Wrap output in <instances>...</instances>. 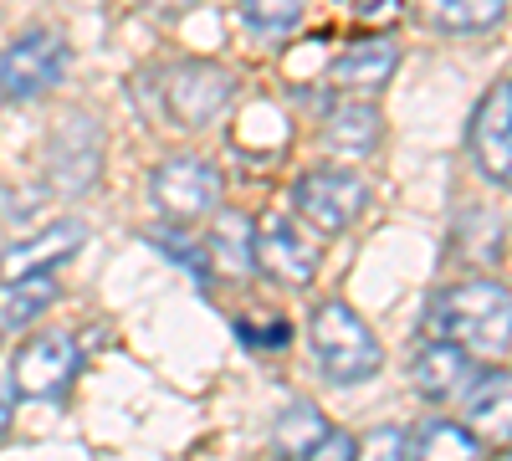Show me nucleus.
<instances>
[{
    "mask_svg": "<svg viewBox=\"0 0 512 461\" xmlns=\"http://www.w3.org/2000/svg\"><path fill=\"white\" fill-rule=\"evenodd\" d=\"M507 323H512V298L507 287L492 277L477 282H456L436 292L431 303V328L441 344H456L466 354H507Z\"/></svg>",
    "mask_w": 512,
    "mask_h": 461,
    "instance_id": "1",
    "label": "nucleus"
},
{
    "mask_svg": "<svg viewBox=\"0 0 512 461\" xmlns=\"http://www.w3.org/2000/svg\"><path fill=\"white\" fill-rule=\"evenodd\" d=\"M308 339H313V354H318V369H323L328 385H364L384 364L379 339L344 298H328V303L313 308Z\"/></svg>",
    "mask_w": 512,
    "mask_h": 461,
    "instance_id": "2",
    "label": "nucleus"
},
{
    "mask_svg": "<svg viewBox=\"0 0 512 461\" xmlns=\"http://www.w3.org/2000/svg\"><path fill=\"white\" fill-rule=\"evenodd\" d=\"M149 200L159 205V216L175 221V226L205 221V216L221 211V170L200 154H175V159L154 164Z\"/></svg>",
    "mask_w": 512,
    "mask_h": 461,
    "instance_id": "3",
    "label": "nucleus"
},
{
    "mask_svg": "<svg viewBox=\"0 0 512 461\" xmlns=\"http://www.w3.org/2000/svg\"><path fill=\"white\" fill-rule=\"evenodd\" d=\"M62 77H67V41L57 31H26L0 52V98L6 103L52 93Z\"/></svg>",
    "mask_w": 512,
    "mask_h": 461,
    "instance_id": "4",
    "label": "nucleus"
},
{
    "mask_svg": "<svg viewBox=\"0 0 512 461\" xmlns=\"http://www.w3.org/2000/svg\"><path fill=\"white\" fill-rule=\"evenodd\" d=\"M364 205H369V185L349 170H313L292 185V211L323 236L349 231L364 216Z\"/></svg>",
    "mask_w": 512,
    "mask_h": 461,
    "instance_id": "5",
    "label": "nucleus"
},
{
    "mask_svg": "<svg viewBox=\"0 0 512 461\" xmlns=\"http://www.w3.org/2000/svg\"><path fill=\"white\" fill-rule=\"evenodd\" d=\"M251 262L256 272H267L272 282H287V287H308L318 277V246L297 231L282 211L251 221Z\"/></svg>",
    "mask_w": 512,
    "mask_h": 461,
    "instance_id": "6",
    "label": "nucleus"
},
{
    "mask_svg": "<svg viewBox=\"0 0 512 461\" xmlns=\"http://www.w3.org/2000/svg\"><path fill=\"white\" fill-rule=\"evenodd\" d=\"M231 93H236V82L216 62H180V67L164 72V108L175 123H185V129H200V123L221 118Z\"/></svg>",
    "mask_w": 512,
    "mask_h": 461,
    "instance_id": "7",
    "label": "nucleus"
},
{
    "mask_svg": "<svg viewBox=\"0 0 512 461\" xmlns=\"http://www.w3.org/2000/svg\"><path fill=\"white\" fill-rule=\"evenodd\" d=\"M82 354H77V339H67V333H36V339L21 344L16 354V395L26 400H57L72 374H77Z\"/></svg>",
    "mask_w": 512,
    "mask_h": 461,
    "instance_id": "8",
    "label": "nucleus"
},
{
    "mask_svg": "<svg viewBox=\"0 0 512 461\" xmlns=\"http://www.w3.org/2000/svg\"><path fill=\"white\" fill-rule=\"evenodd\" d=\"M82 241H88V226H82V221H52L47 231H36L26 241H11L6 251H0V287L47 277L52 267H62L67 257H77Z\"/></svg>",
    "mask_w": 512,
    "mask_h": 461,
    "instance_id": "9",
    "label": "nucleus"
},
{
    "mask_svg": "<svg viewBox=\"0 0 512 461\" xmlns=\"http://www.w3.org/2000/svg\"><path fill=\"white\" fill-rule=\"evenodd\" d=\"M472 159L492 185L512 180V82H492V93L472 113Z\"/></svg>",
    "mask_w": 512,
    "mask_h": 461,
    "instance_id": "10",
    "label": "nucleus"
},
{
    "mask_svg": "<svg viewBox=\"0 0 512 461\" xmlns=\"http://www.w3.org/2000/svg\"><path fill=\"white\" fill-rule=\"evenodd\" d=\"M395 67H400L395 41H354V47H344L333 57L328 82L344 88V93H374V88H384V82L395 77Z\"/></svg>",
    "mask_w": 512,
    "mask_h": 461,
    "instance_id": "11",
    "label": "nucleus"
},
{
    "mask_svg": "<svg viewBox=\"0 0 512 461\" xmlns=\"http://www.w3.org/2000/svg\"><path fill=\"white\" fill-rule=\"evenodd\" d=\"M466 380H472V354L456 349V344H425L415 359H410V385L425 395V400H451Z\"/></svg>",
    "mask_w": 512,
    "mask_h": 461,
    "instance_id": "12",
    "label": "nucleus"
},
{
    "mask_svg": "<svg viewBox=\"0 0 512 461\" xmlns=\"http://www.w3.org/2000/svg\"><path fill=\"white\" fill-rule=\"evenodd\" d=\"M384 134V118L369 98H344V103H333L328 118H323V139L328 149L338 154H369Z\"/></svg>",
    "mask_w": 512,
    "mask_h": 461,
    "instance_id": "13",
    "label": "nucleus"
},
{
    "mask_svg": "<svg viewBox=\"0 0 512 461\" xmlns=\"http://www.w3.org/2000/svg\"><path fill=\"white\" fill-rule=\"evenodd\" d=\"M507 16V0H425V21L436 31H492Z\"/></svg>",
    "mask_w": 512,
    "mask_h": 461,
    "instance_id": "14",
    "label": "nucleus"
},
{
    "mask_svg": "<svg viewBox=\"0 0 512 461\" xmlns=\"http://www.w3.org/2000/svg\"><path fill=\"white\" fill-rule=\"evenodd\" d=\"M205 257L221 262L226 272H251V221L241 211H216V226H210Z\"/></svg>",
    "mask_w": 512,
    "mask_h": 461,
    "instance_id": "15",
    "label": "nucleus"
},
{
    "mask_svg": "<svg viewBox=\"0 0 512 461\" xmlns=\"http://www.w3.org/2000/svg\"><path fill=\"white\" fill-rule=\"evenodd\" d=\"M241 26L262 41H282L303 26V0H241L236 6Z\"/></svg>",
    "mask_w": 512,
    "mask_h": 461,
    "instance_id": "16",
    "label": "nucleus"
},
{
    "mask_svg": "<svg viewBox=\"0 0 512 461\" xmlns=\"http://www.w3.org/2000/svg\"><path fill=\"white\" fill-rule=\"evenodd\" d=\"M507 369H492V374H482L477 380V390L466 395V421H472L477 431H492L497 426V436L507 441Z\"/></svg>",
    "mask_w": 512,
    "mask_h": 461,
    "instance_id": "17",
    "label": "nucleus"
},
{
    "mask_svg": "<svg viewBox=\"0 0 512 461\" xmlns=\"http://www.w3.org/2000/svg\"><path fill=\"white\" fill-rule=\"evenodd\" d=\"M323 431H328V421L308 405V400H292L287 410H282V421H277V451L282 456H297L303 461L318 441H323Z\"/></svg>",
    "mask_w": 512,
    "mask_h": 461,
    "instance_id": "18",
    "label": "nucleus"
},
{
    "mask_svg": "<svg viewBox=\"0 0 512 461\" xmlns=\"http://www.w3.org/2000/svg\"><path fill=\"white\" fill-rule=\"evenodd\" d=\"M57 303V282L52 277H31V282H16V287H0V328H21L31 323L41 308Z\"/></svg>",
    "mask_w": 512,
    "mask_h": 461,
    "instance_id": "19",
    "label": "nucleus"
},
{
    "mask_svg": "<svg viewBox=\"0 0 512 461\" xmlns=\"http://www.w3.org/2000/svg\"><path fill=\"white\" fill-rule=\"evenodd\" d=\"M415 461H477V436L456 421H436L420 431Z\"/></svg>",
    "mask_w": 512,
    "mask_h": 461,
    "instance_id": "20",
    "label": "nucleus"
},
{
    "mask_svg": "<svg viewBox=\"0 0 512 461\" xmlns=\"http://www.w3.org/2000/svg\"><path fill=\"white\" fill-rule=\"evenodd\" d=\"M159 251H169L180 267H190L195 277H200V287H205V277H210V257H205V241H190V236H180V231H154L149 236Z\"/></svg>",
    "mask_w": 512,
    "mask_h": 461,
    "instance_id": "21",
    "label": "nucleus"
},
{
    "mask_svg": "<svg viewBox=\"0 0 512 461\" xmlns=\"http://www.w3.org/2000/svg\"><path fill=\"white\" fill-rule=\"evenodd\" d=\"M410 446H405V431L400 426H379L369 431V441H354V461H405Z\"/></svg>",
    "mask_w": 512,
    "mask_h": 461,
    "instance_id": "22",
    "label": "nucleus"
},
{
    "mask_svg": "<svg viewBox=\"0 0 512 461\" xmlns=\"http://www.w3.org/2000/svg\"><path fill=\"white\" fill-rule=\"evenodd\" d=\"M236 333H241V339L246 344H256V349H282V344H292V328L282 323V318H272V328H256V323H236Z\"/></svg>",
    "mask_w": 512,
    "mask_h": 461,
    "instance_id": "23",
    "label": "nucleus"
},
{
    "mask_svg": "<svg viewBox=\"0 0 512 461\" xmlns=\"http://www.w3.org/2000/svg\"><path fill=\"white\" fill-rule=\"evenodd\" d=\"M303 461H354V436L328 426V431H323V441H318V446H313Z\"/></svg>",
    "mask_w": 512,
    "mask_h": 461,
    "instance_id": "24",
    "label": "nucleus"
},
{
    "mask_svg": "<svg viewBox=\"0 0 512 461\" xmlns=\"http://www.w3.org/2000/svg\"><path fill=\"white\" fill-rule=\"evenodd\" d=\"M349 6H359V16L379 26V21H395L405 11V0H349Z\"/></svg>",
    "mask_w": 512,
    "mask_h": 461,
    "instance_id": "25",
    "label": "nucleus"
},
{
    "mask_svg": "<svg viewBox=\"0 0 512 461\" xmlns=\"http://www.w3.org/2000/svg\"><path fill=\"white\" fill-rule=\"evenodd\" d=\"M6 431H11V400L0 395V441H6Z\"/></svg>",
    "mask_w": 512,
    "mask_h": 461,
    "instance_id": "26",
    "label": "nucleus"
},
{
    "mask_svg": "<svg viewBox=\"0 0 512 461\" xmlns=\"http://www.w3.org/2000/svg\"><path fill=\"white\" fill-rule=\"evenodd\" d=\"M144 6H190V0H144Z\"/></svg>",
    "mask_w": 512,
    "mask_h": 461,
    "instance_id": "27",
    "label": "nucleus"
},
{
    "mask_svg": "<svg viewBox=\"0 0 512 461\" xmlns=\"http://www.w3.org/2000/svg\"><path fill=\"white\" fill-rule=\"evenodd\" d=\"M497 461H512V456H507V451H497Z\"/></svg>",
    "mask_w": 512,
    "mask_h": 461,
    "instance_id": "28",
    "label": "nucleus"
}]
</instances>
